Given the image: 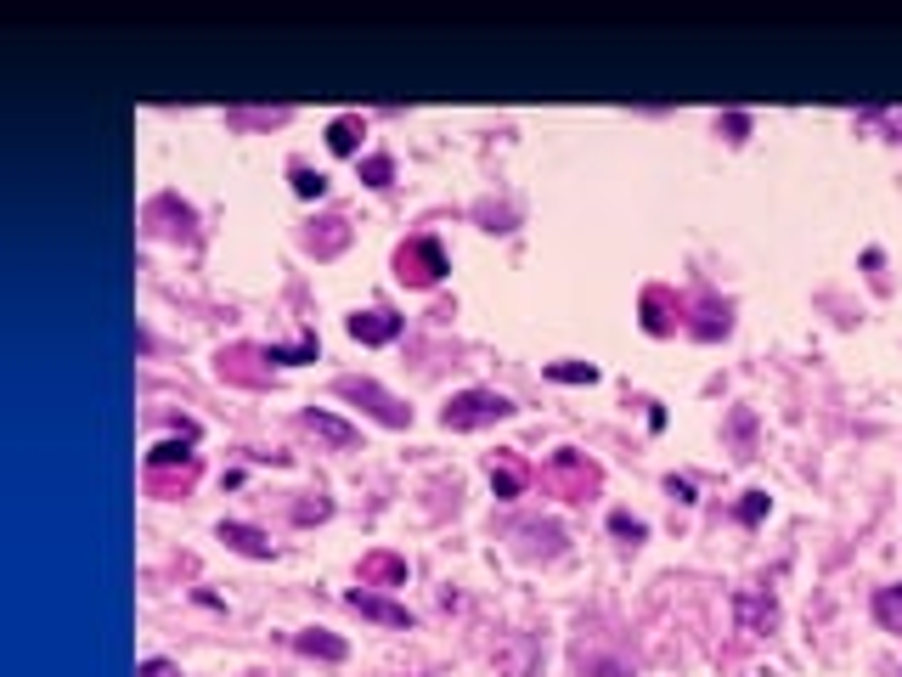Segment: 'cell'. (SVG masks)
Returning a JSON list of instances; mask_svg holds the SVG:
<instances>
[{
  "instance_id": "cell-1",
  "label": "cell",
  "mask_w": 902,
  "mask_h": 677,
  "mask_svg": "<svg viewBox=\"0 0 902 677\" xmlns=\"http://www.w3.org/2000/svg\"><path fill=\"white\" fill-rule=\"evenodd\" d=\"M514 412V401L497 390H463L446 401V429H485V424H502Z\"/></svg>"
},
{
  "instance_id": "cell-2",
  "label": "cell",
  "mask_w": 902,
  "mask_h": 677,
  "mask_svg": "<svg viewBox=\"0 0 902 677\" xmlns=\"http://www.w3.org/2000/svg\"><path fill=\"white\" fill-rule=\"evenodd\" d=\"M542 486L553 491V497H564V503H581V497H592V491H598V469H592L581 452H559V457L542 469Z\"/></svg>"
},
{
  "instance_id": "cell-3",
  "label": "cell",
  "mask_w": 902,
  "mask_h": 677,
  "mask_svg": "<svg viewBox=\"0 0 902 677\" xmlns=\"http://www.w3.org/2000/svg\"><path fill=\"white\" fill-rule=\"evenodd\" d=\"M440 271H446V254H440L435 237H412V243H401V254H395V277L412 283V288L440 283Z\"/></svg>"
},
{
  "instance_id": "cell-4",
  "label": "cell",
  "mask_w": 902,
  "mask_h": 677,
  "mask_svg": "<svg viewBox=\"0 0 902 677\" xmlns=\"http://www.w3.org/2000/svg\"><path fill=\"white\" fill-rule=\"evenodd\" d=\"M339 395H344V401H361V407L373 412L378 424H389V429H406V424H412V407H401L389 390H378L373 378H339Z\"/></svg>"
},
{
  "instance_id": "cell-5",
  "label": "cell",
  "mask_w": 902,
  "mask_h": 677,
  "mask_svg": "<svg viewBox=\"0 0 902 677\" xmlns=\"http://www.w3.org/2000/svg\"><path fill=\"white\" fill-rule=\"evenodd\" d=\"M350 333H356L361 345H389V339L401 333V316L378 305V311H361V316H350Z\"/></svg>"
},
{
  "instance_id": "cell-6",
  "label": "cell",
  "mask_w": 902,
  "mask_h": 677,
  "mask_svg": "<svg viewBox=\"0 0 902 677\" xmlns=\"http://www.w3.org/2000/svg\"><path fill=\"white\" fill-rule=\"evenodd\" d=\"M401 582H406L401 553H367L361 559V587H401Z\"/></svg>"
},
{
  "instance_id": "cell-7",
  "label": "cell",
  "mask_w": 902,
  "mask_h": 677,
  "mask_svg": "<svg viewBox=\"0 0 902 677\" xmlns=\"http://www.w3.org/2000/svg\"><path fill=\"white\" fill-rule=\"evenodd\" d=\"M254 362H265V350H249V345L226 350V356H220V378H232V384H265V367H254Z\"/></svg>"
},
{
  "instance_id": "cell-8",
  "label": "cell",
  "mask_w": 902,
  "mask_h": 677,
  "mask_svg": "<svg viewBox=\"0 0 902 677\" xmlns=\"http://www.w3.org/2000/svg\"><path fill=\"white\" fill-rule=\"evenodd\" d=\"M350 610H361V615H373V621H384V627H412V615L401 610V604H389V599H378V593H367V587H356L350 593Z\"/></svg>"
},
{
  "instance_id": "cell-9",
  "label": "cell",
  "mask_w": 902,
  "mask_h": 677,
  "mask_svg": "<svg viewBox=\"0 0 902 677\" xmlns=\"http://www.w3.org/2000/svg\"><path fill=\"white\" fill-rule=\"evenodd\" d=\"M299 424L311 429V435H322L327 446H339V452H344V446H356V429H350V424H339L333 412H316V407H311L305 418H299Z\"/></svg>"
},
{
  "instance_id": "cell-10",
  "label": "cell",
  "mask_w": 902,
  "mask_h": 677,
  "mask_svg": "<svg viewBox=\"0 0 902 677\" xmlns=\"http://www.w3.org/2000/svg\"><path fill=\"white\" fill-rule=\"evenodd\" d=\"M220 542H232V548H237V553H249V559H265V553H271L265 531H254V525H237V520L220 525Z\"/></svg>"
},
{
  "instance_id": "cell-11",
  "label": "cell",
  "mask_w": 902,
  "mask_h": 677,
  "mask_svg": "<svg viewBox=\"0 0 902 677\" xmlns=\"http://www.w3.org/2000/svg\"><path fill=\"white\" fill-rule=\"evenodd\" d=\"M491 486H497V497H519L525 491V469H519L514 457H497L491 463Z\"/></svg>"
},
{
  "instance_id": "cell-12",
  "label": "cell",
  "mask_w": 902,
  "mask_h": 677,
  "mask_svg": "<svg viewBox=\"0 0 902 677\" xmlns=\"http://www.w3.org/2000/svg\"><path fill=\"white\" fill-rule=\"evenodd\" d=\"M356 142H361V119H356V113H344V119L327 125V147H333V153H356Z\"/></svg>"
},
{
  "instance_id": "cell-13",
  "label": "cell",
  "mask_w": 902,
  "mask_h": 677,
  "mask_svg": "<svg viewBox=\"0 0 902 677\" xmlns=\"http://www.w3.org/2000/svg\"><path fill=\"white\" fill-rule=\"evenodd\" d=\"M299 649L322 655V661H344V638H333V632H299Z\"/></svg>"
},
{
  "instance_id": "cell-14",
  "label": "cell",
  "mask_w": 902,
  "mask_h": 677,
  "mask_svg": "<svg viewBox=\"0 0 902 677\" xmlns=\"http://www.w3.org/2000/svg\"><path fill=\"white\" fill-rule=\"evenodd\" d=\"M344 243H350V221H339V215H333V221H322V237H311L316 254H339Z\"/></svg>"
},
{
  "instance_id": "cell-15",
  "label": "cell",
  "mask_w": 902,
  "mask_h": 677,
  "mask_svg": "<svg viewBox=\"0 0 902 677\" xmlns=\"http://www.w3.org/2000/svg\"><path fill=\"white\" fill-rule=\"evenodd\" d=\"M874 615H880L891 632H902V587H886V593L874 599Z\"/></svg>"
},
{
  "instance_id": "cell-16",
  "label": "cell",
  "mask_w": 902,
  "mask_h": 677,
  "mask_svg": "<svg viewBox=\"0 0 902 677\" xmlns=\"http://www.w3.org/2000/svg\"><path fill=\"white\" fill-rule=\"evenodd\" d=\"M294 192H299V198H322V192H327V175L311 170V164H294Z\"/></svg>"
},
{
  "instance_id": "cell-17",
  "label": "cell",
  "mask_w": 902,
  "mask_h": 677,
  "mask_svg": "<svg viewBox=\"0 0 902 677\" xmlns=\"http://www.w3.org/2000/svg\"><path fill=\"white\" fill-rule=\"evenodd\" d=\"M361 175H367V187H389V181H395V158H389V153H373L367 164H361Z\"/></svg>"
},
{
  "instance_id": "cell-18",
  "label": "cell",
  "mask_w": 902,
  "mask_h": 677,
  "mask_svg": "<svg viewBox=\"0 0 902 677\" xmlns=\"http://www.w3.org/2000/svg\"><path fill=\"white\" fill-rule=\"evenodd\" d=\"M153 469H170V463H192V452L181 441H164V446H153V457H147Z\"/></svg>"
},
{
  "instance_id": "cell-19",
  "label": "cell",
  "mask_w": 902,
  "mask_h": 677,
  "mask_svg": "<svg viewBox=\"0 0 902 677\" xmlns=\"http://www.w3.org/2000/svg\"><path fill=\"white\" fill-rule=\"evenodd\" d=\"M232 125H282L288 119V108H271V113H249V108H237V113H226Z\"/></svg>"
},
{
  "instance_id": "cell-20",
  "label": "cell",
  "mask_w": 902,
  "mask_h": 677,
  "mask_svg": "<svg viewBox=\"0 0 902 677\" xmlns=\"http://www.w3.org/2000/svg\"><path fill=\"white\" fill-rule=\"evenodd\" d=\"M609 531L621 542H643V520H632V514H609Z\"/></svg>"
},
{
  "instance_id": "cell-21",
  "label": "cell",
  "mask_w": 902,
  "mask_h": 677,
  "mask_svg": "<svg viewBox=\"0 0 902 677\" xmlns=\"http://www.w3.org/2000/svg\"><path fill=\"white\" fill-rule=\"evenodd\" d=\"M553 378H564V384H592V367H581V362H564V367H553Z\"/></svg>"
},
{
  "instance_id": "cell-22",
  "label": "cell",
  "mask_w": 902,
  "mask_h": 677,
  "mask_svg": "<svg viewBox=\"0 0 902 677\" xmlns=\"http://www.w3.org/2000/svg\"><path fill=\"white\" fill-rule=\"evenodd\" d=\"M739 514H745V520L756 525V520H762V514H767V497H762V491H750V497H745V508H739Z\"/></svg>"
},
{
  "instance_id": "cell-23",
  "label": "cell",
  "mask_w": 902,
  "mask_h": 677,
  "mask_svg": "<svg viewBox=\"0 0 902 677\" xmlns=\"http://www.w3.org/2000/svg\"><path fill=\"white\" fill-rule=\"evenodd\" d=\"M141 677H175V666L170 661H147V666H141Z\"/></svg>"
}]
</instances>
